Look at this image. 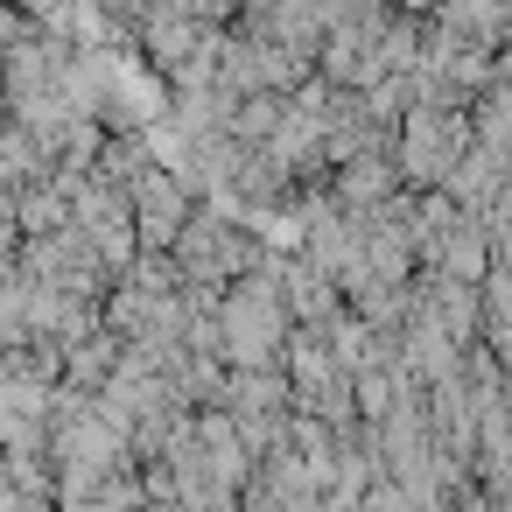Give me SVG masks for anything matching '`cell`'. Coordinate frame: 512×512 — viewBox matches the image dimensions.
Segmentation results:
<instances>
[{"instance_id":"cell-1","label":"cell","mask_w":512,"mask_h":512,"mask_svg":"<svg viewBox=\"0 0 512 512\" xmlns=\"http://www.w3.org/2000/svg\"><path fill=\"white\" fill-rule=\"evenodd\" d=\"M393 141H400V155H386L393 176H407L414 190H442V176L470 155V113L463 106H407V127Z\"/></svg>"}]
</instances>
